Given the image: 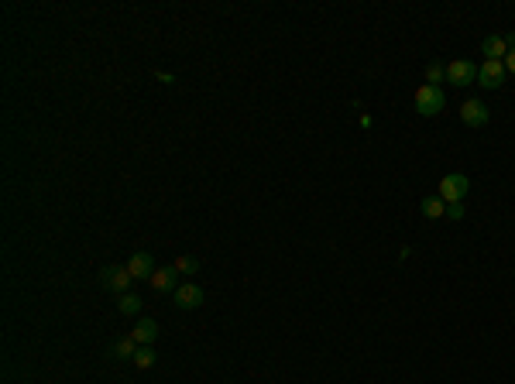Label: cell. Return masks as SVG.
I'll list each match as a JSON object with an SVG mask.
<instances>
[{
    "mask_svg": "<svg viewBox=\"0 0 515 384\" xmlns=\"http://www.w3.org/2000/svg\"><path fill=\"white\" fill-rule=\"evenodd\" d=\"M413 107H416L419 117H436L443 110V90L440 86H430V82H423L416 93H413Z\"/></svg>",
    "mask_w": 515,
    "mask_h": 384,
    "instance_id": "obj_1",
    "label": "cell"
},
{
    "mask_svg": "<svg viewBox=\"0 0 515 384\" xmlns=\"http://www.w3.org/2000/svg\"><path fill=\"white\" fill-rule=\"evenodd\" d=\"M464 192H467V175L460 172H450L440 178V186H436V196L450 206V203H464Z\"/></svg>",
    "mask_w": 515,
    "mask_h": 384,
    "instance_id": "obj_2",
    "label": "cell"
},
{
    "mask_svg": "<svg viewBox=\"0 0 515 384\" xmlns=\"http://www.w3.org/2000/svg\"><path fill=\"white\" fill-rule=\"evenodd\" d=\"M505 62H492V58H484L481 65H477V86H484V90H498L501 82H505Z\"/></svg>",
    "mask_w": 515,
    "mask_h": 384,
    "instance_id": "obj_3",
    "label": "cell"
},
{
    "mask_svg": "<svg viewBox=\"0 0 515 384\" xmlns=\"http://www.w3.org/2000/svg\"><path fill=\"white\" fill-rule=\"evenodd\" d=\"M447 82H454V86H471V82H477V65L474 62H464V58L447 62Z\"/></svg>",
    "mask_w": 515,
    "mask_h": 384,
    "instance_id": "obj_4",
    "label": "cell"
},
{
    "mask_svg": "<svg viewBox=\"0 0 515 384\" xmlns=\"http://www.w3.org/2000/svg\"><path fill=\"white\" fill-rule=\"evenodd\" d=\"M460 120L467 127H481V124H488V107L481 100H464L460 103Z\"/></svg>",
    "mask_w": 515,
    "mask_h": 384,
    "instance_id": "obj_5",
    "label": "cell"
},
{
    "mask_svg": "<svg viewBox=\"0 0 515 384\" xmlns=\"http://www.w3.org/2000/svg\"><path fill=\"white\" fill-rule=\"evenodd\" d=\"M100 282H103L107 288H114V292H127L134 278H131V271H127V265H124V268H120V265H114V268H103V274H100Z\"/></svg>",
    "mask_w": 515,
    "mask_h": 384,
    "instance_id": "obj_6",
    "label": "cell"
},
{
    "mask_svg": "<svg viewBox=\"0 0 515 384\" xmlns=\"http://www.w3.org/2000/svg\"><path fill=\"white\" fill-rule=\"evenodd\" d=\"M127 271H131L134 282H148V278L155 274V261H152V254H148V250H138V254L127 261Z\"/></svg>",
    "mask_w": 515,
    "mask_h": 384,
    "instance_id": "obj_7",
    "label": "cell"
},
{
    "mask_svg": "<svg viewBox=\"0 0 515 384\" xmlns=\"http://www.w3.org/2000/svg\"><path fill=\"white\" fill-rule=\"evenodd\" d=\"M176 306L186 309V312H189V309H199V306H203V288L193 285V282L179 285L176 288Z\"/></svg>",
    "mask_w": 515,
    "mask_h": 384,
    "instance_id": "obj_8",
    "label": "cell"
},
{
    "mask_svg": "<svg viewBox=\"0 0 515 384\" xmlns=\"http://www.w3.org/2000/svg\"><path fill=\"white\" fill-rule=\"evenodd\" d=\"M481 52H484V58H492V62H505V55L512 52V45H509L505 35H492V38H484Z\"/></svg>",
    "mask_w": 515,
    "mask_h": 384,
    "instance_id": "obj_9",
    "label": "cell"
},
{
    "mask_svg": "<svg viewBox=\"0 0 515 384\" xmlns=\"http://www.w3.org/2000/svg\"><path fill=\"white\" fill-rule=\"evenodd\" d=\"M131 336H134V343L138 346H152L155 343V336H159V326H155L152 319H141L138 326L131 329Z\"/></svg>",
    "mask_w": 515,
    "mask_h": 384,
    "instance_id": "obj_10",
    "label": "cell"
},
{
    "mask_svg": "<svg viewBox=\"0 0 515 384\" xmlns=\"http://www.w3.org/2000/svg\"><path fill=\"white\" fill-rule=\"evenodd\" d=\"M148 285L155 288V292H165V288L176 285V271L172 268H155V274L148 278Z\"/></svg>",
    "mask_w": 515,
    "mask_h": 384,
    "instance_id": "obj_11",
    "label": "cell"
},
{
    "mask_svg": "<svg viewBox=\"0 0 515 384\" xmlns=\"http://www.w3.org/2000/svg\"><path fill=\"white\" fill-rule=\"evenodd\" d=\"M423 216H426V220H440V216H447V203H443L440 196H426V199H423Z\"/></svg>",
    "mask_w": 515,
    "mask_h": 384,
    "instance_id": "obj_12",
    "label": "cell"
},
{
    "mask_svg": "<svg viewBox=\"0 0 515 384\" xmlns=\"http://www.w3.org/2000/svg\"><path fill=\"white\" fill-rule=\"evenodd\" d=\"M114 353H117L120 361H134V353H138V343H134V336H124V340L114 346Z\"/></svg>",
    "mask_w": 515,
    "mask_h": 384,
    "instance_id": "obj_13",
    "label": "cell"
},
{
    "mask_svg": "<svg viewBox=\"0 0 515 384\" xmlns=\"http://www.w3.org/2000/svg\"><path fill=\"white\" fill-rule=\"evenodd\" d=\"M134 367H141V370H148V367L155 364V350L152 346H138V353H134V361H131Z\"/></svg>",
    "mask_w": 515,
    "mask_h": 384,
    "instance_id": "obj_14",
    "label": "cell"
},
{
    "mask_svg": "<svg viewBox=\"0 0 515 384\" xmlns=\"http://www.w3.org/2000/svg\"><path fill=\"white\" fill-rule=\"evenodd\" d=\"M172 271H176V274H193V271H196V261L186 257V254H179L176 261H172Z\"/></svg>",
    "mask_w": 515,
    "mask_h": 384,
    "instance_id": "obj_15",
    "label": "cell"
},
{
    "mask_svg": "<svg viewBox=\"0 0 515 384\" xmlns=\"http://www.w3.org/2000/svg\"><path fill=\"white\" fill-rule=\"evenodd\" d=\"M440 79H447V65H440V62H430V65H426V82H430V86H436Z\"/></svg>",
    "mask_w": 515,
    "mask_h": 384,
    "instance_id": "obj_16",
    "label": "cell"
},
{
    "mask_svg": "<svg viewBox=\"0 0 515 384\" xmlns=\"http://www.w3.org/2000/svg\"><path fill=\"white\" fill-rule=\"evenodd\" d=\"M138 309H141V299H138V295H127V292L120 295V312H124V316H134Z\"/></svg>",
    "mask_w": 515,
    "mask_h": 384,
    "instance_id": "obj_17",
    "label": "cell"
},
{
    "mask_svg": "<svg viewBox=\"0 0 515 384\" xmlns=\"http://www.w3.org/2000/svg\"><path fill=\"white\" fill-rule=\"evenodd\" d=\"M447 220H464V203H450L447 206Z\"/></svg>",
    "mask_w": 515,
    "mask_h": 384,
    "instance_id": "obj_18",
    "label": "cell"
},
{
    "mask_svg": "<svg viewBox=\"0 0 515 384\" xmlns=\"http://www.w3.org/2000/svg\"><path fill=\"white\" fill-rule=\"evenodd\" d=\"M505 73H512V76H515V48L505 55Z\"/></svg>",
    "mask_w": 515,
    "mask_h": 384,
    "instance_id": "obj_19",
    "label": "cell"
}]
</instances>
